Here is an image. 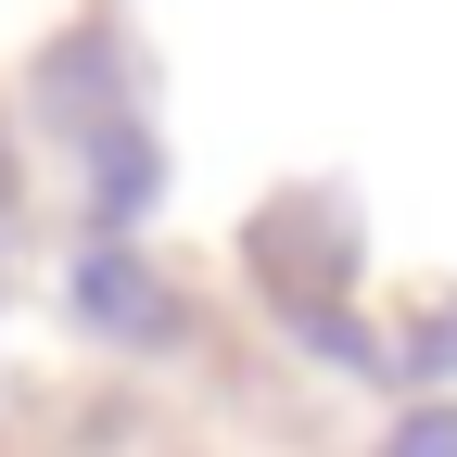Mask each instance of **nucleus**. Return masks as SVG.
I'll return each mask as SVG.
<instances>
[{
    "label": "nucleus",
    "instance_id": "1",
    "mask_svg": "<svg viewBox=\"0 0 457 457\" xmlns=\"http://www.w3.org/2000/svg\"><path fill=\"white\" fill-rule=\"evenodd\" d=\"M394 457H457V420H420L407 445H394Z\"/></svg>",
    "mask_w": 457,
    "mask_h": 457
}]
</instances>
